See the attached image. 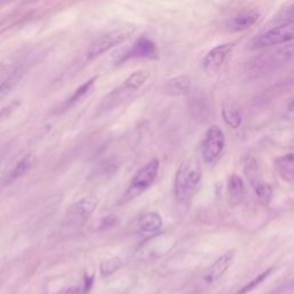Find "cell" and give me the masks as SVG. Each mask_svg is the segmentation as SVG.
<instances>
[{
  "instance_id": "1",
  "label": "cell",
  "mask_w": 294,
  "mask_h": 294,
  "mask_svg": "<svg viewBox=\"0 0 294 294\" xmlns=\"http://www.w3.org/2000/svg\"><path fill=\"white\" fill-rule=\"evenodd\" d=\"M202 180V169L196 158L182 162L175 178V196L180 202H186L194 194Z\"/></svg>"
},
{
  "instance_id": "2",
  "label": "cell",
  "mask_w": 294,
  "mask_h": 294,
  "mask_svg": "<svg viewBox=\"0 0 294 294\" xmlns=\"http://www.w3.org/2000/svg\"><path fill=\"white\" fill-rule=\"evenodd\" d=\"M294 40V22H284L280 26L258 34L250 42V48H264L278 46Z\"/></svg>"
},
{
  "instance_id": "3",
  "label": "cell",
  "mask_w": 294,
  "mask_h": 294,
  "mask_svg": "<svg viewBox=\"0 0 294 294\" xmlns=\"http://www.w3.org/2000/svg\"><path fill=\"white\" fill-rule=\"evenodd\" d=\"M158 169H160V161L158 158H153L144 167L139 169L131 180V183L126 192V198L132 199L146 191L156 180Z\"/></svg>"
},
{
  "instance_id": "4",
  "label": "cell",
  "mask_w": 294,
  "mask_h": 294,
  "mask_svg": "<svg viewBox=\"0 0 294 294\" xmlns=\"http://www.w3.org/2000/svg\"><path fill=\"white\" fill-rule=\"evenodd\" d=\"M134 32V26H122V28L113 30V32H107L104 36L96 38L90 45V48H88V58L94 59V58L102 56V53L107 52L108 50L113 48L114 46H118L126 40H128Z\"/></svg>"
},
{
  "instance_id": "5",
  "label": "cell",
  "mask_w": 294,
  "mask_h": 294,
  "mask_svg": "<svg viewBox=\"0 0 294 294\" xmlns=\"http://www.w3.org/2000/svg\"><path fill=\"white\" fill-rule=\"evenodd\" d=\"M226 146V136L218 126H212L202 139V158L206 164H212L222 154Z\"/></svg>"
},
{
  "instance_id": "6",
  "label": "cell",
  "mask_w": 294,
  "mask_h": 294,
  "mask_svg": "<svg viewBox=\"0 0 294 294\" xmlns=\"http://www.w3.org/2000/svg\"><path fill=\"white\" fill-rule=\"evenodd\" d=\"M96 204H98V199L96 196H84L69 208L66 220L72 226H80L94 212Z\"/></svg>"
},
{
  "instance_id": "7",
  "label": "cell",
  "mask_w": 294,
  "mask_h": 294,
  "mask_svg": "<svg viewBox=\"0 0 294 294\" xmlns=\"http://www.w3.org/2000/svg\"><path fill=\"white\" fill-rule=\"evenodd\" d=\"M234 44L226 42V44L218 45L210 50L202 60V67L208 75H215L220 72V67L226 62V58L234 50Z\"/></svg>"
},
{
  "instance_id": "8",
  "label": "cell",
  "mask_w": 294,
  "mask_h": 294,
  "mask_svg": "<svg viewBox=\"0 0 294 294\" xmlns=\"http://www.w3.org/2000/svg\"><path fill=\"white\" fill-rule=\"evenodd\" d=\"M234 255L236 253L234 250H228L223 255H220L218 260L207 269V272L204 276V280L207 284H214L220 280L224 276V274L228 272V269L230 268V266L234 260Z\"/></svg>"
},
{
  "instance_id": "9",
  "label": "cell",
  "mask_w": 294,
  "mask_h": 294,
  "mask_svg": "<svg viewBox=\"0 0 294 294\" xmlns=\"http://www.w3.org/2000/svg\"><path fill=\"white\" fill-rule=\"evenodd\" d=\"M260 18V13L255 10H244L236 14L228 21V26L234 32H244L254 26Z\"/></svg>"
},
{
  "instance_id": "10",
  "label": "cell",
  "mask_w": 294,
  "mask_h": 294,
  "mask_svg": "<svg viewBox=\"0 0 294 294\" xmlns=\"http://www.w3.org/2000/svg\"><path fill=\"white\" fill-rule=\"evenodd\" d=\"M123 56L131 58H144V59H152L158 56V50L156 44L148 38L142 37L134 42L130 51Z\"/></svg>"
},
{
  "instance_id": "11",
  "label": "cell",
  "mask_w": 294,
  "mask_h": 294,
  "mask_svg": "<svg viewBox=\"0 0 294 294\" xmlns=\"http://www.w3.org/2000/svg\"><path fill=\"white\" fill-rule=\"evenodd\" d=\"M175 242L176 240L172 237L162 236V237L154 238L153 240H150V242L147 244L144 247V250H142V254H147L152 258L160 256V255L167 253L169 250H172L175 246Z\"/></svg>"
},
{
  "instance_id": "12",
  "label": "cell",
  "mask_w": 294,
  "mask_h": 294,
  "mask_svg": "<svg viewBox=\"0 0 294 294\" xmlns=\"http://www.w3.org/2000/svg\"><path fill=\"white\" fill-rule=\"evenodd\" d=\"M228 191H229V199L232 206L237 207L244 202L246 198V188L240 176L234 174L230 177Z\"/></svg>"
},
{
  "instance_id": "13",
  "label": "cell",
  "mask_w": 294,
  "mask_h": 294,
  "mask_svg": "<svg viewBox=\"0 0 294 294\" xmlns=\"http://www.w3.org/2000/svg\"><path fill=\"white\" fill-rule=\"evenodd\" d=\"M164 220L158 212H150L142 216L138 220V229L142 234H154L162 229Z\"/></svg>"
},
{
  "instance_id": "14",
  "label": "cell",
  "mask_w": 294,
  "mask_h": 294,
  "mask_svg": "<svg viewBox=\"0 0 294 294\" xmlns=\"http://www.w3.org/2000/svg\"><path fill=\"white\" fill-rule=\"evenodd\" d=\"M274 168L282 178L286 182H294V154L288 153L278 156L274 161Z\"/></svg>"
},
{
  "instance_id": "15",
  "label": "cell",
  "mask_w": 294,
  "mask_h": 294,
  "mask_svg": "<svg viewBox=\"0 0 294 294\" xmlns=\"http://www.w3.org/2000/svg\"><path fill=\"white\" fill-rule=\"evenodd\" d=\"M222 116L224 122L226 123L228 126L234 128V129H237V128L240 126L242 116L240 108L237 105V104L234 102H226L223 104L222 107Z\"/></svg>"
},
{
  "instance_id": "16",
  "label": "cell",
  "mask_w": 294,
  "mask_h": 294,
  "mask_svg": "<svg viewBox=\"0 0 294 294\" xmlns=\"http://www.w3.org/2000/svg\"><path fill=\"white\" fill-rule=\"evenodd\" d=\"M244 172H245L246 177L248 178L250 183L254 190H256L264 183L260 172V166H258V162L255 158L248 156L246 158L245 164H244Z\"/></svg>"
},
{
  "instance_id": "17",
  "label": "cell",
  "mask_w": 294,
  "mask_h": 294,
  "mask_svg": "<svg viewBox=\"0 0 294 294\" xmlns=\"http://www.w3.org/2000/svg\"><path fill=\"white\" fill-rule=\"evenodd\" d=\"M191 88V80L188 76L182 75L169 80L164 85L166 94L170 96H182L188 94Z\"/></svg>"
},
{
  "instance_id": "18",
  "label": "cell",
  "mask_w": 294,
  "mask_h": 294,
  "mask_svg": "<svg viewBox=\"0 0 294 294\" xmlns=\"http://www.w3.org/2000/svg\"><path fill=\"white\" fill-rule=\"evenodd\" d=\"M34 164V156L32 154H28L24 158H22L21 160L18 161V164H15V167L10 170L8 175V182H14L18 178H20L23 175H26Z\"/></svg>"
},
{
  "instance_id": "19",
  "label": "cell",
  "mask_w": 294,
  "mask_h": 294,
  "mask_svg": "<svg viewBox=\"0 0 294 294\" xmlns=\"http://www.w3.org/2000/svg\"><path fill=\"white\" fill-rule=\"evenodd\" d=\"M22 76H23V70L18 68L16 69V70L12 72L10 75L7 77L2 84H0V102H2V99H5L6 96L10 94L12 90H13V88L18 85V83L21 80Z\"/></svg>"
},
{
  "instance_id": "20",
  "label": "cell",
  "mask_w": 294,
  "mask_h": 294,
  "mask_svg": "<svg viewBox=\"0 0 294 294\" xmlns=\"http://www.w3.org/2000/svg\"><path fill=\"white\" fill-rule=\"evenodd\" d=\"M94 82H96V77L90 80H88V82H85L83 85H80V88H77V90L75 91V94L70 96V99H68V102H66V105H64L66 108L72 107V106L75 105V104L80 102V100L84 98V96H86L88 94H90V91L92 90V88H94Z\"/></svg>"
},
{
  "instance_id": "21",
  "label": "cell",
  "mask_w": 294,
  "mask_h": 294,
  "mask_svg": "<svg viewBox=\"0 0 294 294\" xmlns=\"http://www.w3.org/2000/svg\"><path fill=\"white\" fill-rule=\"evenodd\" d=\"M122 266L121 258L113 256L100 263V274L102 277H110L114 274Z\"/></svg>"
},
{
  "instance_id": "22",
  "label": "cell",
  "mask_w": 294,
  "mask_h": 294,
  "mask_svg": "<svg viewBox=\"0 0 294 294\" xmlns=\"http://www.w3.org/2000/svg\"><path fill=\"white\" fill-rule=\"evenodd\" d=\"M148 76H150V72L147 70H138L136 72L131 74V75L126 78L124 84L128 88H132L134 91H137L138 88H140L142 85L146 83Z\"/></svg>"
},
{
  "instance_id": "23",
  "label": "cell",
  "mask_w": 294,
  "mask_h": 294,
  "mask_svg": "<svg viewBox=\"0 0 294 294\" xmlns=\"http://www.w3.org/2000/svg\"><path fill=\"white\" fill-rule=\"evenodd\" d=\"M272 268L266 270V272H263L262 274H258V277H255L253 280H250L248 284H246L245 286H244V288H242L236 294H247V293H250V291H253V290L256 288V286H258L261 283H263V282H264L266 278L270 276V274H272Z\"/></svg>"
},
{
  "instance_id": "24",
  "label": "cell",
  "mask_w": 294,
  "mask_h": 294,
  "mask_svg": "<svg viewBox=\"0 0 294 294\" xmlns=\"http://www.w3.org/2000/svg\"><path fill=\"white\" fill-rule=\"evenodd\" d=\"M191 110L196 118H198V116H200V118L207 116L208 107L206 102L201 96H194L191 102Z\"/></svg>"
},
{
  "instance_id": "25",
  "label": "cell",
  "mask_w": 294,
  "mask_h": 294,
  "mask_svg": "<svg viewBox=\"0 0 294 294\" xmlns=\"http://www.w3.org/2000/svg\"><path fill=\"white\" fill-rule=\"evenodd\" d=\"M254 191L255 193H256L258 200H260L263 204H269L270 202H272L274 191H272V188L270 186L269 184H266V182L261 185V186H258L256 190H254Z\"/></svg>"
},
{
  "instance_id": "26",
  "label": "cell",
  "mask_w": 294,
  "mask_h": 294,
  "mask_svg": "<svg viewBox=\"0 0 294 294\" xmlns=\"http://www.w3.org/2000/svg\"><path fill=\"white\" fill-rule=\"evenodd\" d=\"M294 59V44L286 46L284 48L278 50L274 53V60L277 62H288Z\"/></svg>"
},
{
  "instance_id": "27",
  "label": "cell",
  "mask_w": 294,
  "mask_h": 294,
  "mask_svg": "<svg viewBox=\"0 0 294 294\" xmlns=\"http://www.w3.org/2000/svg\"><path fill=\"white\" fill-rule=\"evenodd\" d=\"M18 105H20V102H12L10 105L6 106L5 108H2V110H0V124H2V122H5L6 120L10 118L12 113H13V112L18 107Z\"/></svg>"
},
{
  "instance_id": "28",
  "label": "cell",
  "mask_w": 294,
  "mask_h": 294,
  "mask_svg": "<svg viewBox=\"0 0 294 294\" xmlns=\"http://www.w3.org/2000/svg\"><path fill=\"white\" fill-rule=\"evenodd\" d=\"M284 22H294V5L290 6L288 10H284V13L280 16Z\"/></svg>"
},
{
  "instance_id": "29",
  "label": "cell",
  "mask_w": 294,
  "mask_h": 294,
  "mask_svg": "<svg viewBox=\"0 0 294 294\" xmlns=\"http://www.w3.org/2000/svg\"><path fill=\"white\" fill-rule=\"evenodd\" d=\"M288 113H291L294 116V100H292V102L288 104Z\"/></svg>"
}]
</instances>
